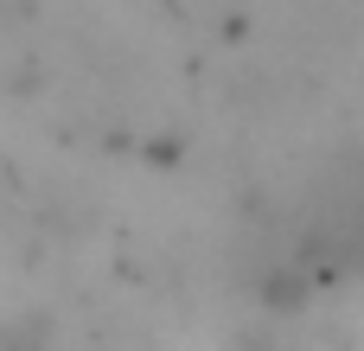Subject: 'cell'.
Returning a JSON list of instances; mask_svg holds the SVG:
<instances>
[{
	"label": "cell",
	"instance_id": "cell-1",
	"mask_svg": "<svg viewBox=\"0 0 364 351\" xmlns=\"http://www.w3.org/2000/svg\"><path fill=\"white\" fill-rule=\"evenodd\" d=\"M301 294H307V281H301V275H269V281H262V307H275V313H288Z\"/></svg>",
	"mask_w": 364,
	"mask_h": 351
}]
</instances>
